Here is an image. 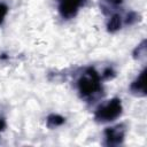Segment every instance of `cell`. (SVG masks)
Instances as JSON below:
<instances>
[{
    "mask_svg": "<svg viewBox=\"0 0 147 147\" xmlns=\"http://www.w3.org/2000/svg\"><path fill=\"white\" fill-rule=\"evenodd\" d=\"M122 102L119 99H111L105 106H101L95 111V119L99 122H110L116 119L122 114Z\"/></svg>",
    "mask_w": 147,
    "mask_h": 147,
    "instance_id": "obj_2",
    "label": "cell"
},
{
    "mask_svg": "<svg viewBox=\"0 0 147 147\" xmlns=\"http://www.w3.org/2000/svg\"><path fill=\"white\" fill-rule=\"evenodd\" d=\"M107 1H109V2H111L114 5H119V3L123 2V0H107Z\"/></svg>",
    "mask_w": 147,
    "mask_h": 147,
    "instance_id": "obj_11",
    "label": "cell"
},
{
    "mask_svg": "<svg viewBox=\"0 0 147 147\" xmlns=\"http://www.w3.org/2000/svg\"><path fill=\"white\" fill-rule=\"evenodd\" d=\"M106 78H109L110 76H113V70L111 69H107L106 71H105V75H103Z\"/></svg>",
    "mask_w": 147,
    "mask_h": 147,
    "instance_id": "obj_9",
    "label": "cell"
},
{
    "mask_svg": "<svg viewBox=\"0 0 147 147\" xmlns=\"http://www.w3.org/2000/svg\"><path fill=\"white\" fill-rule=\"evenodd\" d=\"M121 25H122V20H121V16L119 15H114L110 20H109V22H108V31H110V32H115V31H117L119 28H121Z\"/></svg>",
    "mask_w": 147,
    "mask_h": 147,
    "instance_id": "obj_6",
    "label": "cell"
},
{
    "mask_svg": "<svg viewBox=\"0 0 147 147\" xmlns=\"http://www.w3.org/2000/svg\"><path fill=\"white\" fill-rule=\"evenodd\" d=\"M82 3L83 0H59V11L64 18L74 17Z\"/></svg>",
    "mask_w": 147,
    "mask_h": 147,
    "instance_id": "obj_3",
    "label": "cell"
},
{
    "mask_svg": "<svg viewBox=\"0 0 147 147\" xmlns=\"http://www.w3.org/2000/svg\"><path fill=\"white\" fill-rule=\"evenodd\" d=\"M5 125H6V124H5V119H3V118H0V132L5 129Z\"/></svg>",
    "mask_w": 147,
    "mask_h": 147,
    "instance_id": "obj_10",
    "label": "cell"
},
{
    "mask_svg": "<svg viewBox=\"0 0 147 147\" xmlns=\"http://www.w3.org/2000/svg\"><path fill=\"white\" fill-rule=\"evenodd\" d=\"M78 90L83 96H90L101 90V78L93 68H88L78 79Z\"/></svg>",
    "mask_w": 147,
    "mask_h": 147,
    "instance_id": "obj_1",
    "label": "cell"
},
{
    "mask_svg": "<svg viewBox=\"0 0 147 147\" xmlns=\"http://www.w3.org/2000/svg\"><path fill=\"white\" fill-rule=\"evenodd\" d=\"M7 11H8V7H7L5 3L0 2V24H2L5 17H6V15H7Z\"/></svg>",
    "mask_w": 147,
    "mask_h": 147,
    "instance_id": "obj_8",
    "label": "cell"
},
{
    "mask_svg": "<svg viewBox=\"0 0 147 147\" xmlns=\"http://www.w3.org/2000/svg\"><path fill=\"white\" fill-rule=\"evenodd\" d=\"M64 117L60 116V115H55V114H52L47 117V125L49 127H55V126H60L64 123Z\"/></svg>",
    "mask_w": 147,
    "mask_h": 147,
    "instance_id": "obj_7",
    "label": "cell"
},
{
    "mask_svg": "<svg viewBox=\"0 0 147 147\" xmlns=\"http://www.w3.org/2000/svg\"><path fill=\"white\" fill-rule=\"evenodd\" d=\"M145 77H146V70H142L140 72V75L137 77V79L132 83L131 85V90L137 93V94H140V95H145L146 94V80H145Z\"/></svg>",
    "mask_w": 147,
    "mask_h": 147,
    "instance_id": "obj_5",
    "label": "cell"
},
{
    "mask_svg": "<svg viewBox=\"0 0 147 147\" xmlns=\"http://www.w3.org/2000/svg\"><path fill=\"white\" fill-rule=\"evenodd\" d=\"M105 134H106L107 145L115 146V145H118V144H121L123 141L124 130H123L122 126L117 125V126H114V127H108L105 131Z\"/></svg>",
    "mask_w": 147,
    "mask_h": 147,
    "instance_id": "obj_4",
    "label": "cell"
}]
</instances>
